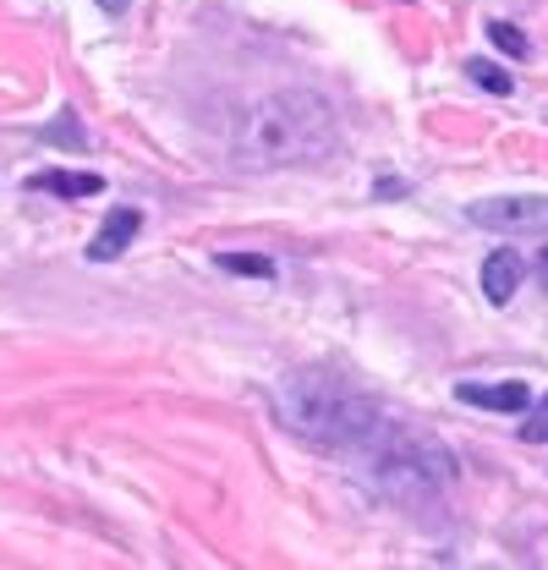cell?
<instances>
[{
  "label": "cell",
  "mask_w": 548,
  "mask_h": 570,
  "mask_svg": "<svg viewBox=\"0 0 548 570\" xmlns=\"http://www.w3.org/2000/svg\"><path fill=\"white\" fill-rule=\"evenodd\" d=\"M225 275H253V281H274V264L270 258H253V253H219L214 258Z\"/></svg>",
  "instance_id": "obj_9"
},
{
  "label": "cell",
  "mask_w": 548,
  "mask_h": 570,
  "mask_svg": "<svg viewBox=\"0 0 548 570\" xmlns=\"http://www.w3.org/2000/svg\"><path fill=\"white\" fill-rule=\"evenodd\" d=\"M521 275H527V264H521L510 247L488 253V264H482V296H488L493 307H505V302L521 291Z\"/></svg>",
  "instance_id": "obj_6"
},
{
  "label": "cell",
  "mask_w": 548,
  "mask_h": 570,
  "mask_svg": "<svg viewBox=\"0 0 548 570\" xmlns=\"http://www.w3.org/2000/svg\"><path fill=\"white\" fill-rule=\"evenodd\" d=\"M280 423L291 428L296 439L319 444V450L356 455L384 417L351 379L330 373V367H302V373H291L280 384Z\"/></svg>",
  "instance_id": "obj_2"
},
{
  "label": "cell",
  "mask_w": 548,
  "mask_h": 570,
  "mask_svg": "<svg viewBox=\"0 0 548 570\" xmlns=\"http://www.w3.org/2000/svg\"><path fill=\"white\" fill-rule=\"evenodd\" d=\"M356 461H362V478L379 494L401 499V504H428V499H439L456 483V455L439 439L395 423L373 428V439L356 450Z\"/></svg>",
  "instance_id": "obj_3"
},
{
  "label": "cell",
  "mask_w": 548,
  "mask_h": 570,
  "mask_svg": "<svg viewBox=\"0 0 548 570\" xmlns=\"http://www.w3.org/2000/svg\"><path fill=\"white\" fill-rule=\"evenodd\" d=\"M335 110L330 99L307 94V88H285L258 99L242 121H236V138L231 154L242 170H280V165H319L335 154Z\"/></svg>",
  "instance_id": "obj_1"
},
{
  "label": "cell",
  "mask_w": 548,
  "mask_h": 570,
  "mask_svg": "<svg viewBox=\"0 0 548 570\" xmlns=\"http://www.w3.org/2000/svg\"><path fill=\"white\" fill-rule=\"evenodd\" d=\"M137 230H143V214L137 209H116L105 225H99V236H94V247H88V258L94 264H110V258H121L127 253V242H133Z\"/></svg>",
  "instance_id": "obj_7"
},
{
  "label": "cell",
  "mask_w": 548,
  "mask_h": 570,
  "mask_svg": "<svg viewBox=\"0 0 548 570\" xmlns=\"http://www.w3.org/2000/svg\"><path fill=\"white\" fill-rule=\"evenodd\" d=\"M538 281H544V291H548V247L538 253Z\"/></svg>",
  "instance_id": "obj_14"
},
{
  "label": "cell",
  "mask_w": 548,
  "mask_h": 570,
  "mask_svg": "<svg viewBox=\"0 0 548 570\" xmlns=\"http://www.w3.org/2000/svg\"><path fill=\"white\" fill-rule=\"evenodd\" d=\"M521 439H527V444H548V395L532 406V417L521 423Z\"/></svg>",
  "instance_id": "obj_13"
},
{
  "label": "cell",
  "mask_w": 548,
  "mask_h": 570,
  "mask_svg": "<svg viewBox=\"0 0 548 570\" xmlns=\"http://www.w3.org/2000/svg\"><path fill=\"white\" fill-rule=\"evenodd\" d=\"M467 77H472L478 88H488V94H510V88H516V82H510V71L488 67V61H467Z\"/></svg>",
  "instance_id": "obj_11"
},
{
  "label": "cell",
  "mask_w": 548,
  "mask_h": 570,
  "mask_svg": "<svg viewBox=\"0 0 548 570\" xmlns=\"http://www.w3.org/2000/svg\"><path fill=\"white\" fill-rule=\"evenodd\" d=\"M39 138L45 142H71V148H82V127H77V116H71V110H61V121H50V127H45V132H39Z\"/></svg>",
  "instance_id": "obj_12"
},
{
  "label": "cell",
  "mask_w": 548,
  "mask_h": 570,
  "mask_svg": "<svg viewBox=\"0 0 548 570\" xmlns=\"http://www.w3.org/2000/svg\"><path fill=\"white\" fill-rule=\"evenodd\" d=\"M456 401L482 406V412H527V406H532V390H527L521 379H510V384H461Z\"/></svg>",
  "instance_id": "obj_5"
},
{
  "label": "cell",
  "mask_w": 548,
  "mask_h": 570,
  "mask_svg": "<svg viewBox=\"0 0 548 570\" xmlns=\"http://www.w3.org/2000/svg\"><path fill=\"white\" fill-rule=\"evenodd\" d=\"M99 6H105V11H127L133 0H99Z\"/></svg>",
  "instance_id": "obj_15"
},
{
  "label": "cell",
  "mask_w": 548,
  "mask_h": 570,
  "mask_svg": "<svg viewBox=\"0 0 548 570\" xmlns=\"http://www.w3.org/2000/svg\"><path fill=\"white\" fill-rule=\"evenodd\" d=\"M28 187L50 193V198H94V193H105V181L94 170H39V176H28Z\"/></svg>",
  "instance_id": "obj_8"
},
{
  "label": "cell",
  "mask_w": 548,
  "mask_h": 570,
  "mask_svg": "<svg viewBox=\"0 0 548 570\" xmlns=\"http://www.w3.org/2000/svg\"><path fill=\"white\" fill-rule=\"evenodd\" d=\"M467 219L493 236H548V198H482Z\"/></svg>",
  "instance_id": "obj_4"
},
{
  "label": "cell",
  "mask_w": 548,
  "mask_h": 570,
  "mask_svg": "<svg viewBox=\"0 0 548 570\" xmlns=\"http://www.w3.org/2000/svg\"><path fill=\"white\" fill-rule=\"evenodd\" d=\"M488 39H493V50H505L510 61H527V56H532L527 33H521V28H510V22H493V28H488Z\"/></svg>",
  "instance_id": "obj_10"
}]
</instances>
